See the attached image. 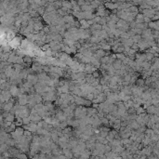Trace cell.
<instances>
[{"label":"cell","mask_w":159,"mask_h":159,"mask_svg":"<svg viewBox=\"0 0 159 159\" xmlns=\"http://www.w3.org/2000/svg\"><path fill=\"white\" fill-rule=\"evenodd\" d=\"M101 121H102V125H104V126H106V127L110 126V124H109V119L106 118V117L101 118Z\"/></svg>","instance_id":"obj_32"},{"label":"cell","mask_w":159,"mask_h":159,"mask_svg":"<svg viewBox=\"0 0 159 159\" xmlns=\"http://www.w3.org/2000/svg\"><path fill=\"white\" fill-rule=\"evenodd\" d=\"M13 68H14V70H15L16 72H18V73H21V72L24 69L23 65H21V64H18V63L14 64V65H13Z\"/></svg>","instance_id":"obj_23"},{"label":"cell","mask_w":159,"mask_h":159,"mask_svg":"<svg viewBox=\"0 0 159 159\" xmlns=\"http://www.w3.org/2000/svg\"><path fill=\"white\" fill-rule=\"evenodd\" d=\"M92 75H93L94 78H99V76H100V73H98V72L96 71V72H94L93 74H92Z\"/></svg>","instance_id":"obj_44"},{"label":"cell","mask_w":159,"mask_h":159,"mask_svg":"<svg viewBox=\"0 0 159 159\" xmlns=\"http://www.w3.org/2000/svg\"><path fill=\"white\" fill-rule=\"evenodd\" d=\"M48 76L50 77V79H52V80H56V79H59V77H60L61 75H57V74H55V73H49Z\"/></svg>","instance_id":"obj_31"},{"label":"cell","mask_w":159,"mask_h":159,"mask_svg":"<svg viewBox=\"0 0 159 159\" xmlns=\"http://www.w3.org/2000/svg\"><path fill=\"white\" fill-rule=\"evenodd\" d=\"M97 113H98V110H97V109L92 108V107L87 108V115H88V116L93 117L95 115H97Z\"/></svg>","instance_id":"obj_15"},{"label":"cell","mask_w":159,"mask_h":159,"mask_svg":"<svg viewBox=\"0 0 159 159\" xmlns=\"http://www.w3.org/2000/svg\"><path fill=\"white\" fill-rule=\"evenodd\" d=\"M155 110H156L155 107H154V106H150L147 111H148L149 113H155Z\"/></svg>","instance_id":"obj_41"},{"label":"cell","mask_w":159,"mask_h":159,"mask_svg":"<svg viewBox=\"0 0 159 159\" xmlns=\"http://www.w3.org/2000/svg\"><path fill=\"white\" fill-rule=\"evenodd\" d=\"M10 91L13 97H17V96L19 97L20 96V88L17 86H11Z\"/></svg>","instance_id":"obj_8"},{"label":"cell","mask_w":159,"mask_h":159,"mask_svg":"<svg viewBox=\"0 0 159 159\" xmlns=\"http://www.w3.org/2000/svg\"><path fill=\"white\" fill-rule=\"evenodd\" d=\"M17 59H18V56L14 52H12V53H10V56L8 60V62L10 64H16L17 63Z\"/></svg>","instance_id":"obj_13"},{"label":"cell","mask_w":159,"mask_h":159,"mask_svg":"<svg viewBox=\"0 0 159 159\" xmlns=\"http://www.w3.org/2000/svg\"><path fill=\"white\" fill-rule=\"evenodd\" d=\"M87 101H89V102H91L92 103V101H93L94 99H95V97H94V95L92 93L91 94H87V96H86V98H85Z\"/></svg>","instance_id":"obj_37"},{"label":"cell","mask_w":159,"mask_h":159,"mask_svg":"<svg viewBox=\"0 0 159 159\" xmlns=\"http://www.w3.org/2000/svg\"><path fill=\"white\" fill-rule=\"evenodd\" d=\"M110 60H111V57L110 56L103 57V58L101 59V63H102V64H109Z\"/></svg>","instance_id":"obj_22"},{"label":"cell","mask_w":159,"mask_h":159,"mask_svg":"<svg viewBox=\"0 0 159 159\" xmlns=\"http://www.w3.org/2000/svg\"><path fill=\"white\" fill-rule=\"evenodd\" d=\"M21 36H16V37L14 38V39H12L11 41L9 42V45H10V47L11 48H17V47H21Z\"/></svg>","instance_id":"obj_2"},{"label":"cell","mask_w":159,"mask_h":159,"mask_svg":"<svg viewBox=\"0 0 159 159\" xmlns=\"http://www.w3.org/2000/svg\"><path fill=\"white\" fill-rule=\"evenodd\" d=\"M120 156L122 157V159H128L129 156V152L128 151H124L120 154Z\"/></svg>","instance_id":"obj_27"},{"label":"cell","mask_w":159,"mask_h":159,"mask_svg":"<svg viewBox=\"0 0 159 159\" xmlns=\"http://www.w3.org/2000/svg\"><path fill=\"white\" fill-rule=\"evenodd\" d=\"M28 82H30L31 84L33 85V86H36V85L38 83V81H39V79H38V76L36 75H33V74H30L28 75V77H27V79H26Z\"/></svg>","instance_id":"obj_5"},{"label":"cell","mask_w":159,"mask_h":159,"mask_svg":"<svg viewBox=\"0 0 159 159\" xmlns=\"http://www.w3.org/2000/svg\"><path fill=\"white\" fill-rule=\"evenodd\" d=\"M14 119H15V115L14 114H11L10 113V114L5 118V121L7 122H12V123H14Z\"/></svg>","instance_id":"obj_25"},{"label":"cell","mask_w":159,"mask_h":159,"mask_svg":"<svg viewBox=\"0 0 159 159\" xmlns=\"http://www.w3.org/2000/svg\"><path fill=\"white\" fill-rule=\"evenodd\" d=\"M32 69H33L34 72H38V73L40 74V73L43 71V65H41L37 62H35L33 63V65H32Z\"/></svg>","instance_id":"obj_7"},{"label":"cell","mask_w":159,"mask_h":159,"mask_svg":"<svg viewBox=\"0 0 159 159\" xmlns=\"http://www.w3.org/2000/svg\"><path fill=\"white\" fill-rule=\"evenodd\" d=\"M91 154V151L90 150L86 149L85 151H83L81 154H80V156H79V159H89V155Z\"/></svg>","instance_id":"obj_11"},{"label":"cell","mask_w":159,"mask_h":159,"mask_svg":"<svg viewBox=\"0 0 159 159\" xmlns=\"http://www.w3.org/2000/svg\"><path fill=\"white\" fill-rule=\"evenodd\" d=\"M34 99H35V101H36V103H42V101H43V98H42V96L40 95V94H35L34 95Z\"/></svg>","instance_id":"obj_21"},{"label":"cell","mask_w":159,"mask_h":159,"mask_svg":"<svg viewBox=\"0 0 159 159\" xmlns=\"http://www.w3.org/2000/svg\"><path fill=\"white\" fill-rule=\"evenodd\" d=\"M122 65H123V62H122V61H120V60H116L113 63V67L114 68V70H120Z\"/></svg>","instance_id":"obj_16"},{"label":"cell","mask_w":159,"mask_h":159,"mask_svg":"<svg viewBox=\"0 0 159 159\" xmlns=\"http://www.w3.org/2000/svg\"><path fill=\"white\" fill-rule=\"evenodd\" d=\"M35 109L36 110V112H39V111H42V110H44V104H42V103H38V104H36V105Z\"/></svg>","instance_id":"obj_33"},{"label":"cell","mask_w":159,"mask_h":159,"mask_svg":"<svg viewBox=\"0 0 159 159\" xmlns=\"http://www.w3.org/2000/svg\"><path fill=\"white\" fill-rule=\"evenodd\" d=\"M11 83H10V81H7V82H5L4 84L1 85V90L3 91V90H10V87H11Z\"/></svg>","instance_id":"obj_17"},{"label":"cell","mask_w":159,"mask_h":159,"mask_svg":"<svg viewBox=\"0 0 159 159\" xmlns=\"http://www.w3.org/2000/svg\"><path fill=\"white\" fill-rule=\"evenodd\" d=\"M22 122H23V126H27V125H30L32 121L30 119V117H25V118H22Z\"/></svg>","instance_id":"obj_34"},{"label":"cell","mask_w":159,"mask_h":159,"mask_svg":"<svg viewBox=\"0 0 159 159\" xmlns=\"http://www.w3.org/2000/svg\"><path fill=\"white\" fill-rule=\"evenodd\" d=\"M80 24H81V28H83V29L87 30L88 28H90V25L88 24L87 21H86V20H82V21H80Z\"/></svg>","instance_id":"obj_19"},{"label":"cell","mask_w":159,"mask_h":159,"mask_svg":"<svg viewBox=\"0 0 159 159\" xmlns=\"http://www.w3.org/2000/svg\"><path fill=\"white\" fill-rule=\"evenodd\" d=\"M132 38V40H133V42L134 43H140V41H141V36L140 35H135Z\"/></svg>","instance_id":"obj_26"},{"label":"cell","mask_w":159,"mask_h":159,"mask_svg":"<svg viewBox=\"0 0 159 159\" xmlns=\"http://www.w3.org/2000/svg\"><path fill=\"white\" fill-rule=\"evenodd\" d=\"M1 95L4 97L6 103L9 102V101H10V100L12 99V95H11L10 90H3V91H1Z\"/></svg>","instance_id":"obj_10"},{"label":"cell","mask_w":159,"mask_h":159,"mask_svg":"<svg viewBox=\"0 0 159 159\" xmlns=\"http://www.w3.org/2000/svg\"><path fill=\"white\" fill-rule=\"evenodd\" d=\"M9 153L10 154L11 156H15V157H17V155H18L19 154H21L20 150L18 149L17 147H10Z\"/></svg>","instance_id":"obj_14"},{"label":"cell","mask_w":159,"mask_h":159,"mask_svg":"<svg viewBox=\"0 0 159 159\" xmlns=\"http://www.w3.org/2000/svg\"><path fill=\"white\" fill-rule=\"evenodd\" d=\"M67 127H68V123H67V121L65 122H61V125H60V128L63 130V129H65V128H67Z\"/></svg>","instance_id":"obj_39"},{"label":"cell","mask_w":159,"mask_h":159,"mask_svg":"<svg viewBox=\"0 0 159 159\" xmlns=\"http://www.w3.org/2000/svg\"><path fill=\"white\" fill-rule=\"evenodd\" d=\"M16 132L18 133V135L19 136H23V133H24V128H21V127H17V128H16Z\"/></svg>","instance_id":"obj_29"},{"label":"cell","mask_w":159,"mask_h":159,"mask_svg":"<svg viewBox=\"0 0 159 159\" xmlns=\"http://www.w3.org/2000/svg\"><path fill=\"white\" fill-rule=\"evenodd\" d=\"M23 60H24V64H26V65H29L30 63H32V58L30 56H25L23 58Z\"/></svg>","instance_id":"obj_30"},{"label":"cell","mask_w":159,"mask_h":159,"mask_svg":"<svg viewBox=\"0 0 159 159\" xmlns=\"http://www.w3.org/2000/svg\"><path fill=\"white\" fill-rule=\"evenodd\" d=\"M95 54L99 57L100 59H102V58H103V57L106 56V52H105V50H103V49H102V48L98 49V50L95 52Z\"/></svg>","instance_id":"obj_18"},{"label":"cell","mask_w":159,"mask_h":159,"mask_svg":"<svg viewBox=\"0 0 159 159\" xmlns=\"http://www.w3.org/2000/svg\"><path fill=\"white\" fill-rule=\"evenodd\" d=\"M29 117H30L31 121L33 122V123H36H36H39L40 121H42L41 119H43V118L38 114L37 113H31Z\"/></svg>","instance_id":"obj_6"},{"label":"cell","mask_w":159,"mask_h":159,"mask_svg":"<svg viewBox=\"0 0 159 159\" xmlns=\"http://www.w3.org/2000/svg\"><path fill=\"white\" fill-rule=\"evenodd\" d=\"M62 153H63V154L67 157V159L74 158V154H73V152H72L71 149H69V148H64V149H62Z\"/></svg>","instance_id":"obj_9"},{"label":"cell","mask_w":159,"mask_h":159,"mask_svg":"<svg viewBox=\"0 0 159 159\" xmlns=\"http://www.w3.org/2000/svg\"><path fill=\"white\" fill-rule=\"evenodd\" d=\"M15 125H16L17 127H21V126H22V125H23L22 119H21V118H17V120H16V122H15Z\"/></svg>","instance_id":"obj_40"},{"label":"cell","mask_w":159,"mask_h":159,"mask_svg":"<svg viewBox=\"0 0 159 159\" xmlns=\"http://www.w3.org/2000/svg\"><path fill=\"white\" fill-rule=\"evenodd\" d=\"M101 5H103V3L99 2V1H92V2H91V4H90V6L92 7V9H93V10H95V9H98Z\"/></svg>","instance_id":"obj_24"},{"label":"cell","mask_w":159,"mask_h":159,"mask_svg":"<svg viewBox=\"0 0 159 159\" xmlns=\"http://www.w3.org/2000/svg\"><path fill=\"white\" fill-rule=\"evenodd\" d=\"M143 85H144V80L143 79H138L136 81V86L139 87H141V86H143Z\"/></svg>","instance_id":"obj_38"},{"label":"cell","mask_w":159,"mask_h":159,"mask_svg":"<svg viewBox=\"0 0 159 159\" xmlns=\"http://www.w3.org/2000/svg\"><path fill=\"white\" fill-rule=\"evenodd\" d=\"M10 150V146L8 144H1V148H0V151H1V154H5L7 152H9Z\"/></svg>","instance_id":"obj_20"},{"label":"cell","mask_w":159,"mask_h":159,"mask_svg":"<svg viewBox=\"0 0 159 159\" xmlns=\"http://www.w3.org/2000/svg\"><path fill=\"white\" fill-rule=\"evenodd\" d=\"M143 113H144V110H143L142 108H140V107L139 109H137V113H138V114H140V113L142 114Z\"/></svg>","instance_id":"obj_43"},{"label":"cell","mask_w":159,"mask_h":159,"mask_svg":"<svg viewBox=\"0 0 159 159\" xmlns=\"http://www.w3.org/2000/svg\"><path fill=\"white\" fill-rule=\"evenodd\" d=\"M74 113H75V117L76 119H82L83 117L87 115V108L78 106V107H76Z\"/></svg>","instance_id":"obj_1"},{"label":"cell","mask_w":159,"mask_h":159,"mask_svg":"<svg viewBox=\"0 0 159 159\" xmlns=\"http://www.w3.org/2000/svg\"><path fill=\"white\" fill-rule=\"evenodd\" d=\"M57 91H58V93H60V94H67V93H69V91H70L69 86L59 87L57 88Z\"/></svg>","instance_id":"obj_12"},{"label":"cell","mask_w":159,"mask_h":159,"mask_svg":"<svg viewBox=\"0 0 159 159\" xmlns=\"http://www.w3.org/2000/svg\"><path fill=\"white\" fill-rule=\"evenodd\" d=\"M18 103L21 106H26L28 104V95L27 94L20 95L18 98Z\"/></svg>","instance_id":"obj_3"},{"label":"cell","mask_w":159,"mask_h":159,"mask_svg":"<svg viewBox=\"0 0 159 159\" xmlns=\"http://www.w3.org/2000/svg\"><path fill=\"white\" fill-rule=\"evenodd\" d=\"M12 159H18V158H16V157H15V158H12Z\"/></svg>","instance_id":"obj_45"},{"label":"cell","mask_w":159,"mask_h":159,"mask_svg":"<svg viewBox=\"0 0 159 159\" xmlns=\"http://www.w3.org/2000/svg\"><path fill=\"white\" fill-rule=\"evenodd\" d=\"M116 58H117V60H120V61L123 62L127 57L125 56L124 53H117V54H116Z\"/></svg>","instance_id":"obj_36"},{"label":"cell","mask_w":159,"mask_h":159,"mask_svg":"<svg viewBox=\"0 0 159 159\" xmlns=\"http://www.w3.org/2000/svg\"><path fill=\"white\" fill-rule=\"evenodd\" d=\"M23 136L26 137V138H31V137H32V132L28 130H25L24 133H23Z\"/></svg>","instance_id":"obj_42"},{"label":"cell","mask_w":159,"mask_h":159,"mask_svg":"<svg viewBox=\"0 0 159 159\" xmlns=\"http://www.w3.org/2000/svg\"><path fill=\"white\" fill-rule=\"evenodd\" d=\"M16 158H18V159H28V156H27V154H26L21 153V154H19L17 155V157H16Z\"/></svg>","instance_id":"obj_35"},{"label":"cell","mask_w":159,"mask_h":159,"mask_svg":"<svg viewBox=\"0 0 159 159\" xmlns=\"http://www.w3.org/2000/svg\"><path fill=\"white\" fill-rule=\"evenodd\" d=\"M54 117L56 118L57 120H59L60 122H65V121H67V116H66L65 114H64V113H63V111H62V110L56 112V114H55V116H54Z\"/></svg>","instance_id":"obj_4"},{"label":"cell","mask_w":159,"mask_h":159,"mask_svg":"<svg viewBox=\"0 0 159 159\" xmlns=\"http://www.w3.org/2000/svg\"><path fill=\"white\" fill-rule=\"evenodd\" d=\"M54 41L57 42V43H61L62 41H63V38L62 36L59 34V35H55V36H54Z\"/></svg>","instance_id":"obj_28"}]
</instances>
